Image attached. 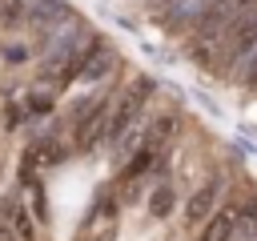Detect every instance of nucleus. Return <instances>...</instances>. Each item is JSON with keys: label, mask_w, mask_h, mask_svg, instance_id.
I'll return each mask as SVG.
<instances>
[{"label": "nucleus", "mask_w": 257, "mask_h": 241, "mask_svg": "<svg viewBox=\"0 0 257 241\" xmlns=\"http://www.w3.org/2000/svg\"><path fill=\"white\" fill-rule=\"evenodd\" d=\"M108 100H80L76 108H72V116H76V149L80 153H88L100 137H108Z\"/></svg>", "instance_id": "1"}, {"label": "nucleus", "mask_w": 257, "mask_h": 241, "mask_svg": "<svg viewBox=\"0 0 257 241\" xmlns=\"http://www.w3.org/2000/svg\"><path fill=\"white\" fill-rule=\"evenodd\" d=\"M253 44H257V12L249 8V12H241V16L229 24V32L221 36V56H217V64H221V68L237 64L245 52H253Z\"/></svg>", "instance_id": "2"}, {"label": "nucleus", "mask_w": 257, "mask_h": 241, "mask_svg": "<svg viewBox=\"0 0 257 241\" xmlns=\"http://www.w3.org/2000/svg\"><path fill=\"white\" fill-rule=\"evenodd\" d=\"M153 96V80L149 76H137L133 80V88L120 96V104L108 112V141H116V137H124V129L137 120V112H141V104Z\"/></svg>", "instance_id": "3"}, {"label": "nucleus", "mask_w": 257, "mask_h": 241, "mask_svg": "<svg viewBox=\"0 0 257 241\" xmlns=\"http://www.w3.org/2000/svg\"><path fill=\"white\" fill-rule=\"evenodd\" d=\"M64 153H68V149H64L56 137H40V141H32L28 153H24V177L44 173V169H56V165L64 161Z\"/></svg>", "instance_id": "4"}, {"label": "nucleus", "mask_w": 257, "mask_h": 241, "mask_svg": "<svg viewBox=\"0 0 257 241\" xmlns=\"http://www.w3.org/2000/svg\"><path fill=\"white\" fill-rule=\"evenodd\" d=\"M237 237H241V201L225 205L221 213H213L197 241H237Z\"/></svg>", "instance_id": "5"}, {"label": "nucleus", "mask_w": 257, "mask_h": 241, "mask_svg": "<svg viewBox=\"0 0 257 241\" xmlns=\"http://www.w3.org/2000/svg\"><path fill=\"white\" fill-rule=\"evenodd\" d=\"M0 213L8 217V225H12L16 241H36V221H32V213H28V209H24V205H20L16 197H8Z\"/></svg>", "instance_id": "6"}, {"label": "nucleus", "mask_w": 257, "mask_h": 241, "mask_svg": "<svg viewBox=\"0 0 257 241\" xmlns=\"http://www.w3.org/2000/svg\"><path fill=\"white\" fill-rule=\"evenodd\" d=\"M217 193H221L217 181H205V185L185 201V217H189V221H205V217L213 213V205H217Z\"/></svg>", "instance_id": "7"}, {"label": "nucleus", "mask_w": 257, "mask_h": 241, "mask_svg": "<svg viewBox=\"0 0 257 241\" xmlns=\"http://www.w3.org/2000/svg\"><path fill=\"white\" fill-rule=\"evenodd\" d=\"M177 129H181V120H177L173 112H169V116H161V120L149 129V141H145V149H153V153H157V145L173 141V137H177Z\"/></svg>", "instance_id": "8"}, {"label": "nucleus", "mask_w": 257, "mask_h": 241, "mask_svg": "<svg viewBox=\"0 0 257 241\" xmlns=\"http://www.w3.org/2000/svg\"><path fill=\"white\" fill-rule=\"evenodd\" d=\"M153 161H157V153L141 145V149H137V153L128 157V165H124V181H141V177H145V169H149Z\"/></svg>", "instance_id": "9"}, {"label": "nucleus", "mask_w": 257, "mask_h": 241, "mask_svg": "<svg viewBox=\"0 0 257 241\" xmlns=\"http://www.w3.org/2000/svg\"><path fill=\"white\" fill-rule=\"evenodd\" d=\"M24 24V0H0V28Z\"/></svg>", "instance_id": "10"}, {"label": "nucleus", "mask_w": 257, "mask_h": 241, "mask_svg": "<svg viewBox=\"0 0 257 241\" xmlns=\"http://www.w3.org/2000/svg\"><path fill=\"white\" fill-rule=\"evenodd\" d=\"M149 209H153V217H169V209H173V189L161 185V189L149 197Z\"/></svg>", "instance_id": "11"}, {"label": "nucleus", "mask_w": 257, "mask_h": 241, "mask_svg": "<svg viewBox=\"0 0 257 241\" xmlns=\"http://www.w3.org/2000/svg\"><path fill=\"white\" fill-rule=\"evenodd\" d=\"M48 112H52V96L32 92V96L24 100V116H48Z\"/></svg>", "instance_id": "12"}, {"label": "nucleus", "mask_w": 257, "mask_h": 241, "mask_svg": "<svg viewBox=\"0 0 257 241\" xmlns=\"http://www.w3.org/2000/svg\"><path fill=\"white\" fill-rule=\"evenodd\" d=\"M0 241H16V233H12V225H8L4 213H0Z\"/></svg>", "instance_id": "13"}, {"label": "nucleus", "mask_w": 257, "mask_h": 241, "mask_svg": "<svg viewBox=\"0 0 257 241\" xmlns=\"http://www.w3.org/2000/svg\"><path fill=\"white\" fill-rule=\"evenodd\" d=\"M225 8H257V0H221Z\"/></svg>", "instance_id": "14"}, {"label": "nucleus", "mask_w": 257, "mask_h": 241, "mask_svg": "<svg viewBox=\"0 0 257 241\" xmlns=\"http://www.w3.org/2000/svg\"><path fill=\"white\" fill-rule=\"evenodd\" d=\"M249 84H257V56H253V64H249V76H245Z\"/></svg>", "instance_id": "15"}, {"label": "nucleus", "mask_w": 257, "mask_h": 241, "mask_svg": "<svg viewBox=\"0 0 257 241\" xmlns=\"http://www.w3.org/2000/svg\"><path fill=\"white\" fill-rule=\"evenodd\" d=\"M0 165H4V153H0Z\"/></svg>", "instance_id": "16"}]
</instances>
